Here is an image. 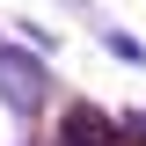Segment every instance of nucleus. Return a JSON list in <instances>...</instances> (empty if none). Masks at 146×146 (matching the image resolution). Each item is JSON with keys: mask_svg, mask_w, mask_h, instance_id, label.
Listing matches in <instances>:
<instances>
[{"mask_svg": "<svg viewBox=\"0 0 146 146\" xmlns=\"http://www.w3.org/2000/svg\"><path fill=\"white\" fill-rule=\"evenodd\" d=\"M124 139H131V131H124V124H110L102 110H88V102L66 110V124H58V146H124Z\"/></svg>", "mask_w": 146, "mask_h": 146, "instance_id": "obj_1", "label": "nucleus"}, {"mask_svg": "<svg viewBox=\"0 0 146 146\" xmlns=\"http://www.w3.org/2000/svg\"><path fill=\"white\" fill-rule=\"evenodd\" d=\"M124 131H131V139H146V117H131V124H124Z\"/></svg>", "mask_w": 146, "mask_h": 146, "instance_id": "obj_2", "label": "nucleus"}]
</instances>
